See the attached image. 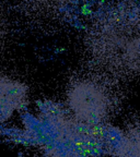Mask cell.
<instances>
[{
  "label": "cell",
  "instance_id": "obj_1",
  "mask_svg": "<svg viewBox=\"0 0 140 157\" xmlns=\"http://www.w3.org/2000/svg\"><path fill=\"white\" fill-rule=\"evenodd\" d=\"M82 44L103 75H139L140 1L118 0L99 9L84 27Z\"/></svg>",
  "mask_w": 140,
  "mask_h": 157
},
{
  "label": "cell",
  "instance_id": "obj_2",
  "mask_svg": "<svg viewBox=\"0 0 140 157\" xmlns=\"http://www.w3.org/2000/svg\"><path fill=\"white\" fill-rule=\"evenodd\" d=\"M67 111L78 123L100 127L111 119L117 97L109 82L101 75H84L72 81L66 91Z\"/></svg>",
  "mask_w": 140,
  "mask_h": 157
},
{
  "label": "cell",
  "instance_id": "obj_3",
  "mask_svg": "<svg viewBox=\"0 0 140 157\" xmlns=\"http://www.w3.org/2000/svg\"><path fill=\"white\" fill-rule=\"evenodd\" d=\"M19 17L32 30L54 34L75 20L81 0H15Z\"/></svg>",
  "mask_w": 140,
  "mask_h": 157
},
{
  "label": "cell",
  "instance_id": "obj_4",
  "mask_svg": "<svg viewBox=\"0 0 140 157\" xmlns=\"http://www.w3.org/2000/svg\"><path fill=\"white\" fill-rule=\"evenodd\" d=\"M29 90L22 82L0 77V122L9 120L27 104Z\"/></svg>",
  "mask_w": 140,
  "mask_h": 157
},
{
  "label": "cell",
  "instance_id": "obj_5",
  "mask_svg": "<svg viewBox=\"0 0 140 157\" xmlns=\"http://www.w3.org/2000/svg\"><path fill=\"white\" fill-rule=\"evenodd\" d=\"M114 155L116 157H140V129L123 132L122 141Z\"/></svg>",
  "mask_w": 140,
  "mask_h": 157
}]
</instances>
